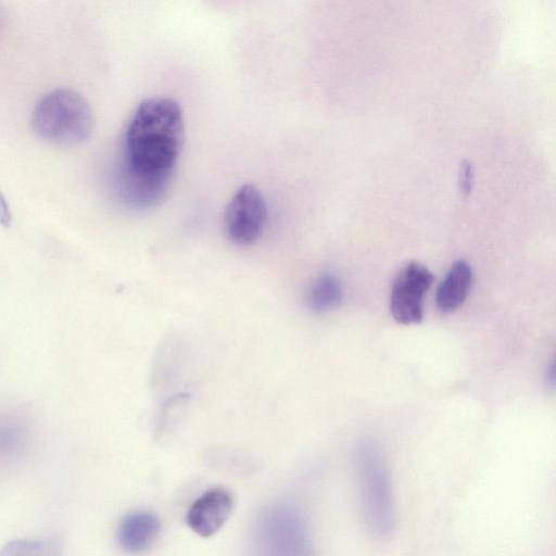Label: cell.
Wrapping results in <instances>:
<instances>
[{
	"instance_id": "obj_1",
	"label": "cell",
	"mask_w": 556,
	"mask_h": 556,
	"mask_svg": "<svg viewBox=\"0 0 556 556\" xmlns=\"http://www.w3.org/2000/svg\"><path fill=\"white\" fill-rule=\"evenodd\" d=\"M185 140L179 104L167 97L142 100L128 117L116 172L118 197L135 211L156 207L170 188Z\"/></svg>"
},
{
	"instance_id": "obj_2",
	"label": "cell",
	"mask_w": 556,
	"mask_h": 556,
	"mask_svg": "<svg viewBox=\"0 0 556 556\" xmlns=\"http://www.w3.org/2000/svg\"><path fill=\"white\" fill-rule=\"evenodd\" d=\"M359 508L367 531L376 539L389 538L395 523L389 470L380 447L363 441L355 454Z\"/></svg>"
},
{
	"instance_id": "obj_3",
	"label": "cell",
	"mask_w": 556,
	"mask_h": 556,
	"mask_svg": "<svg viewBox=\"0 0 556 556\" xmlns=\"http://www.w3.org/2000/svg\"><path fill=\"white\" fill-rule=\"evenodd\" d=\"M30 124L40 139L68 147L88 140L94 118L88 101L81 93L72 88H56L36 102Z\"/></svg>"
},
{
	"instance_id": "obj_4",
	"label": "cell",
	"mask_w": 556,
	"mask_h": 556,
	"mask_svg": "<svg viewBox=\"0 0 556 556\" xmlns=\"http://www.w3.org/2000/svg\"><path fill=\"white\" fill-rule=\"evenodd\" d=\"M254 541L256 556H317L303 516L286 504L262 514Z\"/></svg>"
},
{
	"instance_id": "obj_5",
	"label": "cell",
	"mask_w": 556,
	"mask_h": 556,
	"mask_svg": "<svg viewBox=\"0 0 556 556\" xmlns=\"http://www.w3.org/2000/svg\"><path fill=\"white\" fill-rule=\"evenodd\" d=\"M267 217V206L262 192L251 184L237 189L226 206L225 232L228 239L241 247L254 243L262 235Z\"/></svg>"
},
{
	"instance_id": "obj_6",
	"label": "cell",
	"mask_w": 556,
	"mask_h": 556,
	"mask_svg": "<svg viewBox=\"0 0 556 556\" xmlns=\"http://www.w3.org/2000/svg\"><path fill=\"white\" fill-rule=\"evenodd\" d=\"M433 275L421 263L409 262L396 275L390 295V312L402 325H416L424 318L422 300Z\"/></svg>"
},
{
	"instance_id": "obj_7",
	"label": "cell",
	"mask_w": 556,
	"mask_h": 556,
	"mask_svg": "<svg viewBox=\"0 0 556 556\" xmlns=\"http://www.w3.org/2000/svg\"><path fill=\"white\" fill-rule=\"evenodd\" d=\"M232 508L230 492L224 488H214L193 501L187 511L186 522L194 533L208 538L224 526Z\"/></svg>"
},
{
	"instance_id": "obj_8",
	"label": "cell",
	"mask_w": 556,
	"mask_h": 556,
	"mask_svg": "<svg viewBox=\"0 0 556 556\" xmlns=\"http://www.w3.org/2000/svg\"><path fill=\"white\" fill-rule=\"evenodd\" d=\"M161 530V522L151 511L136 510L127 514L117 527V543L127 554H140L149 549Z\"/></svg>"
},
{
	"instance_id": "obj_9",
	"label": "cell",
	"mask_w": 556,
	"mask_h": 556,
	"mask_svg": "<svg viewBox=\"0 0 556 556\" xmlns=\"http://www.w3.org/2000/svg\"><path fill=\"white\" fill-rule=\"evenodd\" d=\"M472 283V269L465 260H457L446 271L437 290V306L452 313L463 305Z\"/></svg>"
},
{
	"instance_id": "obj_10",
	"label": "cell",
	"mask_w": 556,
	"mask_h": 556,
	"mask_svg": "<svg viewBox=\"0 0 556 556\" xmlns=\"http://www.w3.org/2000/svg\"><path fill=\"white\" fill-rule=\"evenodd\" d=\"M342 300V287L331 273L316 277L308 287L306 303L311 311L321 314L337 307Z\"/></svg>"
},
{
	"instance_id": "obj_11",
	"label": "cell",
	"mask_w": 556,
	"mask_h": 556,
	"mask_svg": "<svg viewBox=\"0 0 556 556\" xmlns=\"http://www.w3.org/2000/svg\"><path fill=\"white\" fill-rule=\"evenodd\" d=\"M0 556H62V547L55 538L16 539L0 549Z\"/></svg>"
},
{
	"instance_id": "obj_12",
	"label": "cell",
	"mask_w": 556,
	"mask_h": 556,
	"mask_svg": "<svg viewBox=\"0 0 556 556\" xmlns=\"http://www.w3.org/2000/svg\"><path fill=\"white\" fill-rule=\"evenodd\" d=\"M11 224L12 213L3 193L0 190V225L8 228Z\"/></svg>"
}]
</instances>
